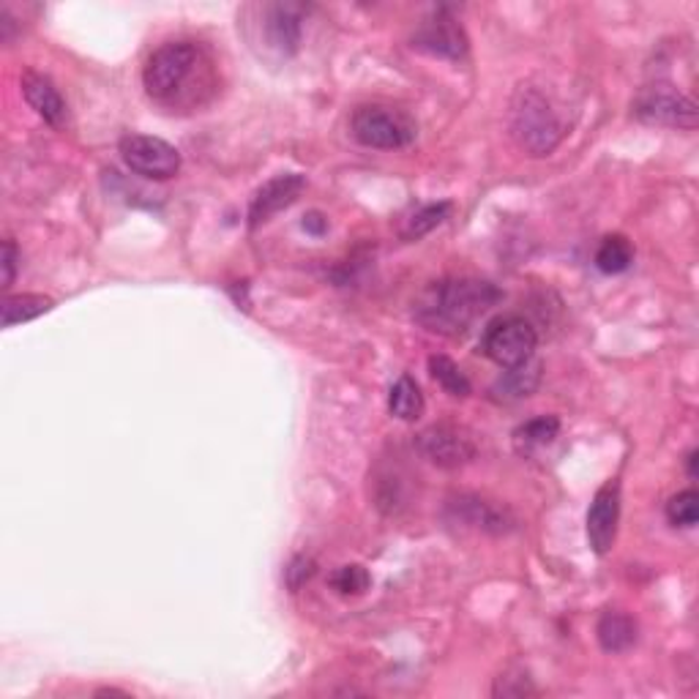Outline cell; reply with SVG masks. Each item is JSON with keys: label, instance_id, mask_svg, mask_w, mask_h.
<instances>
[{"label": "cell", "instance_id": "30bf717a", "mask_svg": "<svg viewBox=\"0 0 699 699\" xmlns=\"http://www.w3.org/2000/svg\"><path fill=\"white\" fill-rule=\"evenodd\" d=\"M303 189H307V178L298 173H282L276 178H271L269 184H263L254 191L252 205H249V227L258 229L274 213L290 208L301 197Z\"/></svg>", "mask_w": 699, "mask_h": 699}, {"label": "cell", "instance_id": "277c9868", "mask_svg": "<svg viewBox=\"0 0 699 699\" xmlns=\"http://www.w3.org/2000/svg\"><path fill=\"white\" fill-rule=\"evenodd\" d=\"M538 347V334L525 317L520 314H505L492 320L484 330L482 350L489 361H495L503 370L527 364Z\"/></svg>", "mask_w": 699, "mask_h": 699}, {"label": "cell", "instance_id": "ac0fdd59", "mask_svg": "<svg viewBox=\"0 0 699 699\" xmlns=\"http://www.w3.org/2000/svg\"><path fill=\"white\" fill-rule=\"evenodd\" d=\"M50 309H52V298L47 296H34V292L9 296L7 301H3V328L28 323V320L39 317V314L50 312Z\"/></svg>", "mask_w": 699, "mask_h": 699}, {"label": "cell", "instance_id": "9a60e30c", "mask_svg": "<svg viewBox=\"0 0 699 699\" xmlns=\"http://www.w3.org/2000/svg\"><path fill=\"white\" fill-rule=\"evenodd\" d=\"M596 634H599V642L607 653H626L628 648L637 645L639 628L637 621L626 612H604L596 626Z\"/></svg>", "mask_w": 699, "mask_h": 699}, {"label": "cell", "instance_id": "6da1fadb", "mask_svg": "<svg viewBox=\"0 0 699 699\" xmlns=\"http://www.w3.org/2000/svg\"><path fill=\"white\" fill-rule=\"evenodd\" d=\"M500 298L503 292L484 279H442L421 292L413 317L432 334L462 336Z\"/></svg>", "mask_w": 699, "mask_h": 699}, {"label": "cell", "instance_id": "52a82bcc", "mask_svg": "<svg viewBox=\"0 0 699 699\" xmlns=\"http://www.w3.org/2000/svg\"><path fill=\"white\" fill-rule=\"evenodd\" d=\"M121 157L132 173L151 180H167L180 170V153L159 137L126 135L121 140Z\"/></svg>", "mask_w": 699, "mask_h": 699}, {"label": "cell", "instance_id": "ba28073f", "mask_svg": "<svg viewBox=\"0 0 699 699\" xmlns=\"http://www.w3.org/2000/svg\"><path fill=\"white\" fill-rule=\"evenodd\" d=\"M419 451L442 471H457L476 457V442L464 429L451 424L429 426L419 435Z\"/></svg>", "mask_w": 699, "mask_h": 699}, {"label": "cell", "instance_id": "4316f807", "mask_svg": "<svg viewBox=\"0 0 699 699\" xmlns=\"http://www.w3.org/2000/svg\"><path fill=\"white\" fill-rule=\"evenodd\" d=\"M303 229H307V233H312V236H323L325 229H328V219L317 211L309 213V216L303 219Z\"/></svg>", "mask_w": 699, "mask_h": 699}, {"label": "cell", "instance_id": "cb8c5ba5", "mask_svg": "<svg viewBox=\"0 0 699 699\" xmlns=\"http://www.w3.org/2000/svg\"><path fill=\"white\" fill-rule=\"evenodd\" d=\"M666 520L675 527H694L699 520V495L697 489H686L677 492L675 498L666 503Z\"/></svg>", "mask_w": 699, "mask_h": 699}, {"label": "cell", "instance_id": "4fadbf2b", "mask_svg": "<svg viewBox=\"0 0 699 699\" xmlns=\"http://www.w3.org/2000/svg\"><path fill=\"white\" fill-rule=\"evenodd\" d=\"M448 511H451L459 522H464V525L478 527V531L487 533H509L511 527H514V520H511L505 511L495 509L492 503H487V500L482 498H473V495H459V498H453L451 503H448Z\"/></svg>", "mask_w": 699, "mask_h": 699}, {"label": "cell", "instance_id": "5bb4252c", "mask_svg": "<svg viewBox=\"0 0 699 699\" xmlns=\"http://www.w3.org/2000/svg\"><path fill=\"white\" fill-rule=\"evenodd\" d=\"M23 93L25 101L39 112V118H45L50 126H63V121H66V101L58 93L50 77L28 72L23 77Z\"/></svg>", "mask_w": 699, "mask_h": 699}, {"label": "cell", "instance_id": "9c48e42d", "mask_svg": "<svg viewBox=\"0 0 699 699\" xmlns=\"http://www.w3.org/2000/svg\"><path fill=\"white\" fill-rule=\"evenodd\" d=\"M413 50L435 58H448V61H459L467 52V36H464L462 25L448 14V9H437L413 34Z\"/></svg>", "mask_w": 699, "mask_h": 699}, {"label": "cell", "instance_id": "e0dca14e", "mask_svg": "<svg viewBox=\"0 0 699 699\" xmlns=\"http://www.w3.org/2000/svg\"><path fill=\"white\" fill-rule=\"evenodd\" d=\"M388 410L399 421H415L424 413V397H421V388L413 377L402 375L394 383L391 394H388Z\"/></svg>", "mask_w": 699, "mask_h": 699}, {"label": "cell", "instance_id": "8fae6325", "mask_svg": "<svg viewBox=\"0 0 699 699\" xmlns=\"http://www.w3.org/2000/svg\"><path fill=\"white\" fill-rule=\"evenodd\" d=\"M617 520H621V487L610 482L596 492L588 511V541L596 554H607L612 549L617 536Z\"/></svg>", "mask_w": 699, "mask_h": 699}, {"label": "cell", "instance_id": "3957f363", "mask_svg": "<svg viewBox=\"0 0 699 699\" xmlns=\"http://www.w3.org/2000/svg\"><path fill=\"white\" fill-rule=\"evenodd\" d=\"M353 137L366 148L377 151H399L408 148L419 135V126L408 112L388 104H364L353 112L350 121Z\"/></svg>", "mask_w": 699, "mask_h": 699}, {"label": "cell", "instance_id": "7c38bea8", "mask_svg": "<svg viewBox=\"0 0 699 699\" xmlns=\"http://www.w3.org/2000/svg\"><path fill=\"white\" fill-rule=\"evenodd\" d=\"M301 12L303 9L292 7V3L265 7V36H269V45L282 55H292L301 45Z\"/></svg>", "mask_w": 699, "mask_h": 699}, {"label": "cell", "instance_id": "44dd1931", "mask_svg": "<svg viewBox=\"0 0 699 699\" xmlns=\"http://www.w3.org/2000/svg\"><path fill=\"white\" fill-rule=\"evenodd\" d=\"M560 421L554 415H538V419L527 421L514 432V440L520 451H533L538 446H549L558 437Z\"/></svg>", "mask_w": 699, "mask_h": 699}, {"label": "cell", "instance_id": "7a4b0ae2", "mask_svg": "<svg viewBox=\"0 0 699 699\" xmlns=\"http://www.w3.org/2000/svg\"><path fill=\"white\" fill-rule=\"evenodd\" d=\"M511 135L531 157H547L563 140V121L538 88L522 85L511 99Z\"/></svg>", "mask_w": 699, "mask_h": 699}, {"label": "cell", "instance_id": "83f0119b", "mask_svg": "<svg viewBox=\"0 0 699 699\" xmlns=\"http://www.w3.org/2000/svg\"><path fill=\"white\" fill-rule=\"evenodd\" d=\"M697 462H699V453L691 451L688 453V476L697 478Z\"/></svg>", "mask_w": 699, "mask_h": 699}, {"label": "cell", "instance_id": "7402d4cb", "mask_svg": "<svg viewBox=\"0 0 699 699\" xmlns=\"http://www.w3.org/2000/svg\"><path fill=\"white\" fill-rule=\"evenodd\" d=\"M429 372L437 383L442 386V391L451 394V397H467L471 394V380L464 377V372L453 364L446 355H432L429 359Z\"/></svg>", "mask_w": 699, "mask_h": 699}, {"label": "cell", "instance_id": "603a6c76", "mask_svg": "<svg viewBox=\"0 0 699 699\" xmlns=\"http://www.w3.org/2000/svg\"><path fill=\"white\" fill-rule=\"evenodd\" d=\"M370 571L364 565H341L330 574V588L341 596H361L370 588Z\"/></svg>", "mask_w": 699, "mask_h": 699}, {"label": "cell", "instance_id": "d4e9b609", "mask_svg": "<svg viewBox=\"0 0 699 699\" xmlns=\"http://www.w3.org/2000/svg\"><path fill=\"white\" fill-rule=\"evenodd\" d=\"M314 571H317V563H314L312 558H307V554H298V558H292L290 563H287V569H285L287 588L301 590L303 585H307V582L312 579Z\"/></svg>", "mask_w": 699, "mask_h": 699}, {"label": "cell", "instance_id": "d6986e66", "mask_svg": "<svg viewBox=\"0 0 699 699\" xmlns=\"http://www.w3.org/2000/svg\"><path fill=\"white\" fill-rule=\"evenodd\" d=\"M634 263V247L623 236H607L596 252V265L604 274H623Z\"/></svg>", "mask_w": 699, "mask_h": 699}, {"label": "cell", "instance_id": "8992f818", "mask_svg": "<svg viewBox=\"0 0 699 699\" xmlns=\"http://www.w3.org/2000/svg\"><path fill=\"white\" fill-rule=\"evenodd\" d=\"M634 115L650 126H672V129H694L699 121L697 104L672 85H648L634 99Z\"/></svg>", "mask_w": 699, "mask_h": 699}, {"label": "cell", "instance_id": "2e32d148", "mask_svg": "<svg viewBox=\"0 0 699 699\" xmlns=\"http://www.w3.org/2000/svg\"><path fill=\"white\" fill-rule=\"evenodd\" d=\"M538 380H541V366L527 361V364L514 366V370L505 372V375L500 377L498 386L492 388V394H495V399H505V402H511V399L531 397V394L538 388Z\"/></svg>", "mask_w": 699, "mask_h": 699}, {"label": "cell", "instance_id": "5b68a950", "mask_svg": "<svg viewBox=\"0 0 699 699\" xmlns=\"http://www.w3.org/2000/svg\"><path fill=\"white\" fill-rule=\"evenodd\" d=\"M197 61H200V52H197V47L191 41H170V45L159 47L148 58L146 72H142V85H146L148 96L167 101L189 79Z\"/></svg>", "mask_w": 699, "mask_h": 699}, {"label": "cell", "instance_id": "ffe728a7", "mask_svg": "<svg viewBox=\"0 0 699 699\" xmlns=\"http://www.w3.org/2000/svg\"><path fill=\"white\" fill-rule=\"evenodd\" d=\"M451 213V202H435V205H424L415 213H410V219L402 227L404 241H419L426 233H432L435 227H440Z\"/></svg>", "mask_w": 699, "mask_h": 699}, {"label": "cell", "instance_id": "484cf974", "mask_svg": "<svg viewBox=\"0 0 699 699\" xmlns=\"http://www.w3.org/2000/svg\"><path fill=\"white\" fill-rule=\"evenodd\" d=\"M17 263H20V252L14 247L12 238L3 241V287L14 285V276H17Z\"/></svg>", "mask_w": 699, "mask_h": 699}]
</instances>
